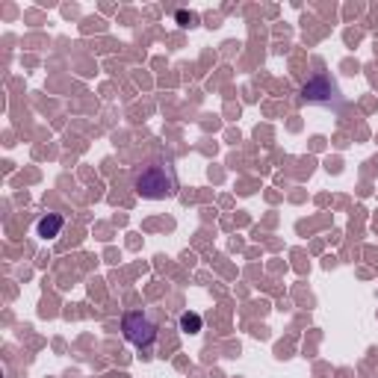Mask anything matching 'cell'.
<instances>
[{"mask_svg":"<svg viewBox=\"0 0 378 378\" xmlns=\"http://www.w3.org/2000/svg\"><path fill=\"white\" fill-rule=\"evenodd\" d=\"M133 192L145 201H162L178 195V172L169 160H154L133 174Z\"/></svg>","mask_w":378,"mask_h":378,"instance_id":"cell-1","label":"cell"},{"mask_svg":"<svg viewBox=\"0 0 378 378\" xmlns=\"http://www.w3.org/2000/svg\"><path fill=\"white\" fill-rule=\"evenodd\" d=\"M121 331H124V340H128V343H133L136 349H148V346L157 340V325L151 322L142 310L124 313Z\"/></svg>","mask_w":378,"mask_h":378,"instance_id":"cell-2","label":"cell"},{"mask_svg":"<svg viewBox=\"0 0 378 378\" xmlns=\"http://www.w3.org/2000/svg\"><path fill=\"white\" fill-rule=\"evenodd\" d=\"M337 98H340V89L328 74H317V77H313L310 83H305V89H301V100H305V104L331 107V100H337Z\"/></svg>","mask_w":378,"mask_h":378,"instance_id":"cell-3","label":"cell"},{"mask_svg":"<svg viewBox=\"0 0 378 378\" xmlns=\"http://www.w3.org/2000/svg\"><path fill=\"white\" fill-rule=\"evenodd\" d=\"M62 225H66V219L59 216V213H47V216H42L39 222H36V236L39 239H56Z\"/></svg>","mask_w":378,"mask_h":378,"instance_id":"cell-4","label":"cell"},{"mask_svg":"<svg viewBox=\"0 0 378 378\" xmlns=\"http://www.w3.org/2000/svg\"><path fill=\"white\" fill-rule=\"evenodd\" d=\"M201 328H204V322H201V317L198 313H181V331L183 334H198Z\"/></svg>","mask_w":378,"mask_h":378,"instance_id":"cell-5","label":"cell"}]
</instances>
